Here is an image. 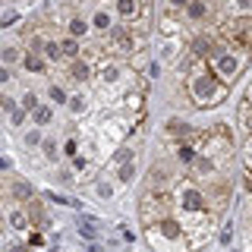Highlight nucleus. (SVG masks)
<instances>
[{"instance_id": "obj_1", "label": "nucleus", "mask_w": 252, "mask_h": 252, "mask_svg": "<svg viewBox=\"0 0 252 252\" xmlns=\"http://www.w3.org/2000/svg\"><path fill=\"white\" fill-rule=\"evenodd\" d=\"M224 35H227V38H233V44L240 47V51H246V44H249V22H246V19L230 22V26L224 29Z\"/></svg>"}, {"instance_id": "obj_2", "label": "nucleus", "mask_w": 252, "mask_h": 252, "mask_svg": "<svg viewBox=\"0 0 252 252\" xmlns=\"http://www.w3.org/2000/svg\"><path fill=\"white\" fill-rule=\"evenodd\" d=\"M195 92H199V98H211V94H218V85H215V76L205 69V76H199V82H195Z\"/></svg>"}, {"instance_id": "obj_3", "label": "nucleus", "mask_w": 252, "mask_h": 252, "mask_svg": "<svg viewBox=\"0 0 252 252\" xmlns=\"http://www.w3.org/2000/svg\"><path fill=\"white\" fill-rule=\"evenodd\" d=\"M114 44L120 47L123 54H129V47H132V35H129L126 29H117V32H114Z\"/></svg>"}, {"instance_id": "obj_4", "label": "nucleus", "mask_w": 252, "mask_h": 252, "mask_svg": "<svg viewBox=\"0 0 252 252\" xmlns=\"http://www.w3.org/2000/svg\"><path fill=\"white\" fill-rule=\"evenodd\" d=\"M164 183H167V170H164V167H158V170H152V186H158V189H161Z\"/></svg>"}, {"instance_id": "obj_5", "label": "nucleus", "mask_w": 252, "mask_h": 252, "mask_svg": "<svg viewBox=\"0 0 252 252\" xmlns=\"http://www.w3.org/2000/svg\"><path fill=\"white\" fill-rule=\"evenodd\" d=\"M136 10H139L136 0H120V13L123 16H136Z\"/></svg>"}, {"instance_id": "obj_6", "label": "nucleus", "mask_w": 252, "mask_h": 252, "mask_svg": "<svg viewBox=\"0 0 252 252\" xmlns=\"http://www.w3.org/2000/svg\"><path fill=\"white\" fill-rule=\"evenodd\" d=\"M69 32H73V35H85V22L82 19H73V22H69Z\"/></svg>"}, {"instance_id": "obj_7", "label": "nucleus", "mask_w": 252, "mask_h": 252, "mask_svg": "<svg viewBox=\"0 0 252 252\" xmlns=\"http://www.w3.org/2000/svg\"><path fill=\"white\" fill-rule=\"evenodd\" d=\"M73 76L76 79H85V76H89V66H85V63H73Z\"/></svg>"}, {"instance_id": "obj_8", "label": "nucleus", "mask_w": 252, "mask_h": 252, "mask_svg": "<svg viewBox=\"0 0 252 252\" xmlns=\"http://www.w3.org/2000/svg\"><path fill=\"white\" fill-rule=\"evenodd\" d=\"M41 215H44V211H41V205H38V202H32V218H35V220H41Z\"/></svg>"}, {"instance_id": "obj_9", "label": "nucleus", "mask_w": 252, "mask_h": 252, "mask_svg": "<svg viewBox=\"0 0 252 252\" xmlns=\"http://www.w3.org/2000/svg\"><path fill=\"white\" fill-rule=\"evenodd\" d=\"M44 51H47V57H60V47H57V44H47Z\"/></svg>"}, {"instance_id": "obj_10", "label": "nucleus", "mask_w": 252, "mask_h": 252, "mask_svg": "<svg viewBox=\"0 0 252 252\" xmlns=\"http://www.w3.org/2000/svg\"><path fill=\"white\" fill-rule=\"evenodd\" d=\"M186 3H189V0H170V6H173V10H183Z\"/></svg>"}]
</instances>
